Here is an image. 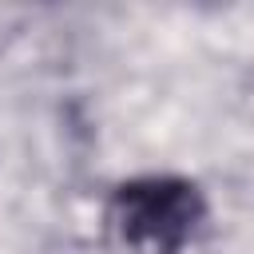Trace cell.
Returning <instances> with one entry per match:
<instances>
[{
    "instance_id": "6da1fadb",
    "label": "cell",
    "mask_w": 254,
    "mask_h": 254,
    "mask_svg": "<svg viewBox=\"0 0 254 254\" xmlns=\"http://www.w3.org/2000/svg\"><path fill=\"white\" fill-rule=\"evenodd\" d=\"M202 214V190L171 175L131 179L107 202V226L127 254H183Z\"/></svg>"
}]
</instances>
